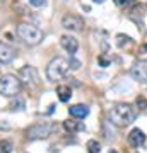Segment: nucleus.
<instances>
[{"label": "nucleus", "mask_w": 147, "mask_h": 153, "mask_svg": "<svg viewBox=\"0 0 147 153\" xmlns=\"http://www.w3.org/2000/svg\"><path fill=\"white\" fill-rule=\"evenodd\" d=\"M109 121L113 123L115 126H120V128H125V126H130L137 117V111L132 104H115L111 109L108 111Z\"/></svg>", "instance_id": "nucleus-1"}, {"label": "nucleus", "mask_w": 147, "mask_h": 153, "mask_svg": "<svg viewBox=\"0 0 147 153\" xmlns=\"http://www.w3.org/2000/svg\"><path fill=\"white\" fill-rule=\"evenodd\" d=\"M70 70V63L69 60L62 58V56H57L48 63L46 66V76H48L50 82H58L62 78H65L67 73Z\"/></svg>", "instance_id": "nucleus-2"}, {"label": "nucleus", "mask_w": 147, "mask_h": 153, "mask_svg": "<svg viewBox=\"0 0 147 153\" xmlns=\"http://www.w3.org/2000/svg\"><path fill=\"white\" fill-rule=\"evenodd\" d=\"M16 34L29 46H36L43 41V31L33 24H19L16 27Z\"/></svg>", "instance_id": "nucleus-3"}, {"label": "nucleus", "mask_w": 147, "mask_h": 153, "mask_svg": "<svg viewBox=\"0 0 147 153\" xmlns=\"http://www.w3.org/2000/svg\"><path fill=\"white\" fill-rule=\"evenodd\" d=\"M22 82L16 75H2L0 76V95L4 97H17L21 92Z\"/></svg>", "instance_id": "nucleus-4"}, {"label": "nucleus", "mask_w": 147, "mask_h": 153, "mask_svg": "<svg viewBox=\"0 0 147 153\" xmlns=\"http://www.w3.org/2000/svg\"><path fill=\"white\" fill-rule=\"evenodd\" d=\"M55 126L48 121H43V123H36V124L29 126L26 129V136L27 140H44L51 134Z\"/></svg>", "instance_id": "nucleus-5"}, {"label": "nucleus", "mask_w": 147, "mask_h": 153, "mask_svg": "<svg viewBox=\"0 0 147 153\" xmlns=\"http://www.w3.org/2000/svg\"><path fill=\"white\" fill-rule=\"evenodd\" d=\"M19 78L29 87H38L39 85V76L34 66H22L19 70Z\"/></svg>", "instance_id": "nucleus-6"}, {"label": "nucleus", "mask_w": 147, "mask_h": 153, "mask_svg": "<svg viewBox=\"0 0 147 153\" xmlns=\"http://www.w3.org/2000/svg\"><path fill=\"white\" fill-rule=\"evenodd\" d=\"M130 75L133 80L140 83H147V60H139L130 68Z\"/></svg>", "instance_id": "nucleus-7"}, {"label": "nucleus", "mask_w": 147, "mask_h": 153, "mask_svg": "<svg viewBox=\"0 0 147 153\" xmlns=\"http://www.w3.org/2000/svg\"><path fill=\"white\" fill-rule=\"evenodd\" d=\"M62 26H63V29H67V31H74V33H77V31H82V27H84V21H82L79 16L67 14V16H63V19H62Z\"/></svg>", "instance_id": "nucleus-8"}, {"label": "nucleus", "mask_w": 147, "mask_h": 153, "mask_svg": "<svg viewBox=\"0 0 147 153\" xmlns=\"http://www.w3.org/2000/svg\"><path fill=\"white\" fill-rule=\"evenodd\" d=\"M16 55H17L16 49L12 48L11 44L0 41V63H11V61H14Z\"/></svg>", "instance_id": "nucleus-9"}, {"label": "nucleus", "mask_w": 147, "mask_h": 153, "mask_svg": "<svg viewBox=\"0 0 147 153\" xmlns=\"http://www.w3.org/2000/svg\"><path fill=\"white\" fill-rule=\"evenodd\" d=\"M60 44H62V48L65 49L67 53H70V55H74L77 49H79V41L74 36H69V34H65V36L60 38Z\"/></svg>", "instance_id": "nucleus-10"}, {"label": "nucleus", "mask_w": 147, "mask_h": 153, "mask_svg": "<svg viewBox=\"0 0 147 153\" xmlns=\"http://www.w3.org/2000/svg\"><path fill=\"white\" fill-rule=\"evenodd\" d=\"M144 141H145V134H144V131H140L139 128H135V129H132V133L128 134V143H130L132 146H142L144 145Z\"/></svg>", "instance_id": "nucleus-11"}, {"label": "nucleus", "mask_w": 147, "mask_h": 153, "mask_svg": "<svg viewBox=\"0 0 147 153\" xmlns=\"http://www.w3.org/2000/svg\"><path fill=\"white\" fill-rule=\"evenodd\" d=\"M69 112H70L72 117H77V119H84L87 114H89V107L86 104H75L69 107Z\"/></svg>", "instance_id": "nucleus-12"}, {"label": "nucleus", "mask_w": 147, "mask_h": 153, "mask_svg": "<svg viewBox=\"0 0 147 153\" xmlns=\"http://www.w3.org/2000/svg\"><path fill=\"white\" fill-rule=\"evenodd\" d=\"M57 94H58V99L60 102H69L72 97V88L69 85H58L57 87Z\"/></svg>", "instance_id": "nucleus-13"}, {"label": "nucleus", "mask_w": 147, "mask_h": 153, "mask_svg": "<svg viewBox=\"0 0 147 153\" xmlns=\"http://www.w3.org/2000/svg\"><path fill=\"white\" fill-rule=\"evenodd\" d=\"M63 128L70 133H79V131H84L86 129V126L82 124L81 121H70V119L63 123Z\"/></svg>", "instance_id": "nucleus-14"}, {"label": "nucleus", "mask_w": 147, "mask_h": 153, "mask_svg": "<svg viewBox=\"0 0 147 153\" xmlns=\"http://www.w3.org/2000/svg\"><path fill=\"white\" fill-rule=\"evenodd\" d=\"M116 44H118V48H127V46H130L132 44V39L125 34H118L116 36Z\"/></svg>", "instance_id": "nucleus-15"}, {"label": "nucleus", "mask_w": 147, "mask_h": 153, "mask_svg": "<svg viewBox=\"0 0 147 153\" xmlns=\"http://www.w3.org/2000/svg\"><path fill=\"white\" fill-rule=\"evenodd\" d=\"M86 146H87V152L89 153H99L101 152V145H99L96 140H89Z\"/></svg>", "instance_id": "nucleus-16"}, {"label": "nucleus", "mask_w": 147, "mask_h": 153, "mask_svg": "<svg viewBox=\"0 0 147 153\" xmlns=\"http://www.w3.org/2000/svg\"><path fill=\"white\" fill-rule=\"evenodd\" d=\"M0 153H12V143L9 140H0Z\"/></svg>", "instance_id": "nucleus-17"}, {"label": "nucleus", "mask_w": 147, "mask_h": 153, "mask_svg": "<svg viewBox=\"0 0 147 153\" xmlns=\"http://www.w3.org/2000/svg\"><path fill=\"white\" fill-rule=\"evenodd\" d=\"M135 104H137V107H139L140 111H147V99L145 97L139 95V97L135 99Z\"/></svg>", "instance_id": "nucleus-18"}, {"label": "nucleus", "mask_w": 147, "mask_h": 153, "mask_svg": "<svg viewBox=\"0 0 147 153\" xmlns=\"http://www.w3.org/2000/svg\"><path fill=\"white\" fill-rule=\"evenodd\" d=\"M11 111H22L24 109V100H21V99H17V100H14V102H11Z\"/></svg>", "instance_id": "nucleus-19"}, {"label": "nucleus", "mask_w": 147, "mask_h": 153, "mask_svg": "<svg viewBox=\"0 0 147 153\" xmlns=\"http://www.w3.org/2000/svg\"><path fill=\"white\" fill-rule=\"evenodd\" d=\"M115 4L118 7H121V9H127V7L132 5V0H113Z\"/></svg>", "instance_id": "nucleus-20"}, {"label": "nucleus", "mask_w": 147, "mask_h": 153, "mask_svg": "<svg viewBox=\"0 0 147 153\" xmlns=\"http://www.w3.org/2000/svg\"><path fill=\"white\" fill-rule=\"evenodd\" d=\"M29 4L33 7H44L46 5V0H29Z\"/></svg>", "instance_id": "nucleus-21"}, {"label": "nucleus", "mask_w": 147, "mask_h": 153, "mask_svg": "<svg viewBox=\"0 0 147 153\" xmlns=\"http://www.w3.org/2000/svg\"><path fill=\"white\" fill-rule=\"evenodd\" d=\"M98 61H99V65H101V66H108L111 60H109V58H106L104 55H101V56L98 58Z\"/></svg>", "instance_id": "nucleus-22"}, {"label": "nucleus", "mask_w": 147, "mask_h": 153, "mask_svg": "<svg viewBox=\"0 0 147 153\" xmlns=\"http://www.w3.org/2000/svg\"><path fill=\"white\" fill-rule=\"evenodd\" d=\"M69 63H70V68H74V70H77V68H79V65H81V63H79V61H75V60L69 61Z\"/></svg>", "instance_id": "nucleus-23"}, {"label": "nucleus", "mask_w": 147, "mask_h": 153, "mask_svg": "<svg viewBox=\"0 0 147 153\" xmlns=\"http://www.w3.org/2000/svg\"><path fill=\"white\" fill-rule=\"evenodd\" d=\"M142 51H145V53H147V44H144V46H142Z\"/></svg>", "instance_id": "nucleus-24"}, {"label": "nucleus", "mask_w": 147, "mask_h": 153, "mask_svg": "<svg viewBox=\"0 0 147 153\" xmlns=\"http://www.w3.org/2000/svg\"><path fill=\"white\" fill-rule=\"evenodd\" d=\"M93 2H96V4H103L104 0H93Z\"/></svg>", "instance_id": "nucleus-25"}, {"label": "nucleus", "mask_w": 147, "mask_h": 153, "mask_svg": "<svg viewBox=\"0 0 147 153\" xmlns=\"http://www.w3.org/2000/svg\"><path fill=\"white\" fill-rule=\"evenodd\" d=\"M109 153H118V152H116V150H109Z\"/></svg>", "instance_id": "nucleus-26"}, {"label": "nucleus", "mask_w": 147, "mask_h": 153, "mask_svg": "<svg viewBox=\"0 0 147 153\" xmlns=\"http://www.w3.org/2000/svg\"><path fill=\"white\" fill-rule=\"evenodd\" d=\"M4 2H5V0H0V5H2V4H4Z\"/></svg>", "instance_id": "nucleus-27"}]
</instances>
